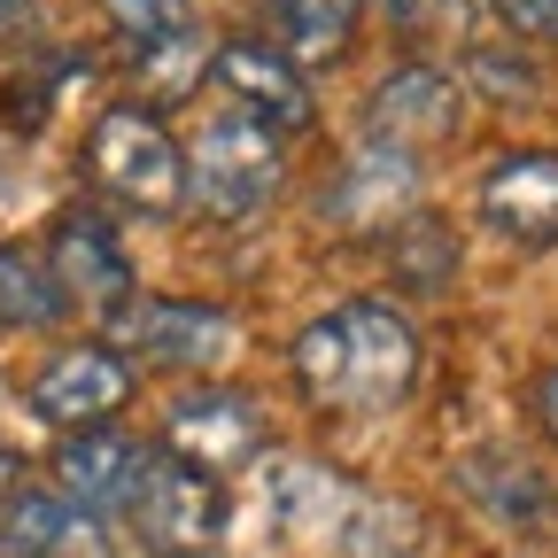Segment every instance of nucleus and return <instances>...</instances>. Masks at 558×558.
<instances>
[{
	"mask_svg": "<svg viewBox=\"0 0 558 558\" xmlns=\"http://www.w3.org/2000/svg\"><path fill=\"white\" fill-rule=\"evenodd\" d=\"M32 24V0H0V39H16Z\"/></svg>",
	"mask_w": 558,
	"mask_h": 558,
	"instance_id": "obj_24",
	"label": "nucleus"
},
{
	"mask_svg": "<svg viewBox=\"0 0 558 558\" xmlns=\"http://www.w3.org/2000/svg\"><path fill=\"white\" fill-rule=\"evenodd\" d=\"M86 163L117 202L148 209V218H171L186 202V156L156 109H101L86 132Z\"/></svg>",
	"mask_w": 558,
	"mask_h": 558,
	"instance_id": "obj_4",
	"label": "nucleus"
},
{
	"mask_svg": "<svg viewBox=\"0 0 558 558\" xmlns=\"http://www.w3.org/2000/svg\"><path fill=\"white\" fill-rule=\"evenodd\" d=\"M365 24V0H264V47H279L295 70L341 62Z\"/></svg>",
	"mask_w": 558,
	"mask_h": 558,
	"instance_id": "obj_16",
	"label": "nucleus"
},
{
	"mask_svg": "<svg viewBox=\"0 0 558 558\" xmlns=\"http://www.w3.org/2000/svg\"><path fill=\"white\" fill-rule=\"evenodd\" d=\"M0 558H101V520L62 505L54 488H24L0 520Z\"/></svg>",
	"mask_w": 558,
	"mask_h": 558,
	"instance_id": "obj_15",
	"label": "nucleus"
},
{
	"mask_svg": "<svg viewBox=\"0 0 558 558\" xmlns=\"http://www.w3.org/2000/svg\"><path fill=\"white\" fill-rule=\"evenodd\" d=\"M264 497H271V512H279V527H288V535H326V543H333V527H341V512H349L357 488H341V481L318 473L311 458H271Z\"/></svg>",
	"mask_w": 558,
	"mask_h": 558,
	"instance_id": "obj_17",
	"label": "nucleus"
},
{
	"mask_svg": "<svg viewBox=\"0 0 558 558\" xmlns=\"http://www.w3.org/2000/svg\"><path fill=\"white\" fill-rule=\"evenodd\" d=\"M148 558H218V550H148Z\"/></svg>",
	"mask_w": 558,
	"mask_h": 558,
	"instance_id": "obj_25",
	"label": "nucleus"
},
{
	"mask_svg": "<svg viewBox=\"0 0 558 558\" xmlns=\"http://www.w3.org/2000/svg\"><path fill=\"white\" fill-rule=\"evenodd\" d=\"M186 156V194L209 209V218H256V209L288 186V140H279L271 124L241 117V109H218L202 124Z\"/></svg>",
	"mask_w": 558,
	"mask_h": 558,
	"instance_id": "obj_2",
	"label": "nucleus"
},
{
	"mask_svg": "<svg viewBox=\"0 0 558 558\" xmlns=\"http://www.w3.org/2000/svg\"><path fill=\"white\" fill-rule=\"evenodd\" d=\"M109 39L140 78V94H156V101H186L194 78L209 70L194 0H109Z\"/></svg>",
	"mask_w": 558,
	"mask_h": 558,
	"instance_id": "obj_5",
	"label": "nucleus"
},
{
	"mask_svg": "<svg viewBox=\"0 0 558 558\" xmlns=\"http://www.w3.org/2000/svg\"><path fill=\"white\" fill-rule=\"evenodd\" d=\"M109 333L132 349V357H148V365H171V373H209V365H226L241 333L226 311H209V303H171V295H148V303H124L109 318Z\"/></svg>",
	"mask_w": 558,
	"mask_h": 558,
	"instance_id": "obj_8",
	"label": "nucleus"
},
{
	"mask_svg": "<svg viewBox=\"0 0 558 558\" xmlns=\"http://www.w3.org/2000/svg\"><path fill=\"white\" fill-rule=\"evenodd\" d=\"M418 373V333L396 303H333L295 333V380L326 411H388Z\"/></svg>",
	"mask_w": 558,
	"mask_h": 558,
	"instance_id": "obj_1",
	"label": "nucleus"
},
{
	"mask_svg": "<svg viewBox=\"0 0 558 558\" xmlns=\"http://www.w3.org/2000/svg\"><path fill=\"white\" fill-rule=\"evenodd\" d=\"M318 218L333 233H396L403 218H418V163L365 140L357 156L341 163V179L318 194Z\"/></svg>",
	"mask_w": 558,
	"mask_h": 558,
	"instance_id": "obj_11",
	"label": "nucleus"
},
{
	"mask_svg": "<svg viewBox=\"0 0 558 558\" xmlns=\"http://www.w3.org/2000/svg\"><path fill=\"white\" fill-rule=\"evenodd\" d=\"M333 550L341 558H411L418 550V512L388 505V497H349V512L333 527Z\"/></svg>",
	"mask_w": 558,
	"mask_h": 558,
	"instance_id": "obj_18",
	"label": "nucleus"
},
{
	"mask_svg": "<svg viewBox=\"0 0 558 558\" xmlns=\"http://www.w3.org/2000/svg\"><path fill=\"white\" fill-rule=\"evenodd\" d=\"M535 411H543V427H550V442H558V365L543 373V388H535Z\"/></svg>",
	"mask_w": 558,
	"mask_h": 558,
	"instance_id": "obj_23",
	"label": "nucleus"
},
{
	"mask_svg": "<svg viewBox=\"0 0 558 558\" xmlns=\"http://www.w3.org/2000/svg\"><path fill=\"white\" fill-rule=\"evenodd\" d=\"M132 403V365L117 357L109 341H70L39 365L32 380V418L62 435H86V427H109V418Z\"/></svg>",
	"mask_w": 558,
	"mask_h": 558,
	"instance_id": "obj_7",
	"label": "nucleus"
},
{
	"mask_svg": "<svg viewBox=\"0 0 558 558\" xmlns=\"http://www.w3.org/2000/svg\"><path fill=\"white\" fill-rule=\"evenodd\" d=\"M488 16L512 39H558V0H488Z\"/></svg>",
	"mask_w": 558,
	"mask_h": 558,
	"instance_id": "obj_22",
	"label": "nucleus"
},
{
	"mask_svg": "<svg viewBox=\"0 0 558 558\" xmlns=\"http://www.w3.org/2000/svg\"><path fill=\"white\" fill-rule=\"evenodd\" d=\"M117 520L148 550H218V535H226V481L194 473L171 450H140Z\"/></svg>",
	"mask_w": 558,
	"mask_h": 558,
	"instance_id": "obj_3",
	"label": "nucleus"
},
{
	"mask_svg": "<svg viewBox=\"0 0 558 558\" xmlns=\"http://www.w3.org/2000/svg\"><path fill=\"white\" fill-rule=\"evenodd\" d=\"M458 124H465V86L442 62H396L373 86V109H365V140H380V148H396L411 163L427 148H442Z\"/></svg>",
	"mask_w": 558,
	"mask_h": 558,
	"instance_id": "obj_6",
	"label": "nucleus"
},
{
	"mask_svg": "<svg viewBox=\"0 0 558 558\" xmlns=\"http://www.w3.org/2000/svg\"><path fill=\"white\" fill-rule=\"evenodd\" d=\"M380 16H388V32H403V39H465L473 0H380Z\"/></svg>",
	"mask_w": 558,
	"mask_h": 558,
	"instance_id": "obj_20",
	"label": "nucleus"
},
{
	"mask_svg": "<svg viewBox=\"0 0 558 558\" xmlns=\"http://www.w3.org/2000/svg\"><path fill=\"white\" fill-rule=\"evenodd\" d=\"M54 318H62V295H54L47 264L0 241V333H24V326H54Z\"/></svg>",
	"mask_w": 558,
	"mask_h": 558,
	"instance_id": "obj_19",
	"label": "nucleus"
},
{
	"mask_svg": "<svg viewBox=\"0 0 558 558\" xmlns=\"http://www.w3.org/2000/svg\"><path fill=\"white\" fill-rule=\"evenodd\" d=\"M163 442L194 473L226 481V473H241V465L264 458V418H256V403L241 388H186L171 403V418H163Z\"/></svg>",
	"mask_w": 558,
	"mask_h": 558,
	"instance_id": "obj_10",
	"label": "nucleus"
},
{
	"mask_svg": "<svg viewBox=\"0 0 558 558\" xmlns=\"http://www.w3.org/2000/svg\"><path fill=\"white\" fill-rule=\"evenodd\" d=\"M140 450H148V442H132V435H117V427L62 435V450H54V497H62V505H78L86 520L117 512V505H124V488H132Z\"/></svg>",
	"mask_w": 558,
	"mask_h": 558,
	"instance_id": "obj_14",
	"label": "nucleus"
},
{
	"mask_svg": "<svg viewBox=\"0 0 558 558\" xmlns=\"http://www.w3.org/2000/svg\"><path fill=\"white\" fill-rule=\"evenodd\" d=\"M47 279H54V295H62V311L78 303V311H101V318H117L124 303H132V256H124V241H117V226L101 218V209H70V218L47 233Z\"/></svg>",
	"mask_w": 558,
	"mask_h": 558,
	"instance_id": "obj_9",
	"label": "nucleus"
},
{
	"mask_svg": "<svg viewBox=\"0 0 558 558\" xmlns=\"http://www.w3.org/2000/svg\"><path fill=\"white\" fill-rule=\"evenodd\" d=\"M512 47H520V39H512ZM512 47H473V54H465V78L488 86L497 101H527V94H535V62L512 54Z\"/></svg>",
	"mask_w": 558,
	"mask_h": 558,
	"instance_id": "obj_21",
	"label": "nucleus"
},
{
	"mask_svg": "<svg viewBox=\"0 0 558 558\" xmlns=\"http://www.w3.org/2000/svg\"><path fill=\"white\" fill-rule=\"evenodd\" d=\"M209 62H218V86L233 94V109L256 117V124H271L279 140L303 132V124L318 117V101H311V86H303V70L279 54V47H264V39H226Z\"/></svg>",
	"mask_w": 558,
	"mask_h": 558,
	"instance_id": "obj_12",
	"label": "nucleus"
},
{
	"mask_svg": "<svg viewBox=\"0 0 558 558\" xmlns=\"http://www.w3.org/2000/svg\"><path fill=\"white\" fill-rule=\"evenodd\" d=\"M481 226L512 248H550L558 241V156L550 148L505 156L481 179Z\"/></svg>",
	"mask_w": 558,
	"mask_h": 558,
	"instance_id": "obj_13",
	"label": "nucleus"
}]
</instances>
